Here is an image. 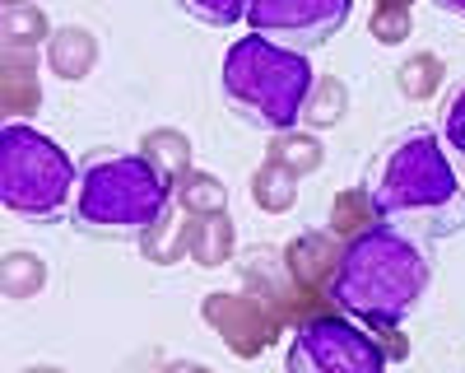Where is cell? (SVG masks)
I'll return each mask as SVG.
<instances>
[{"mask_svg":"<svg viewBox=\"0 0 465 373\" xmlns=\"http://www.w3.org/2000/svg\"><path fill=\"white\" fill-rule=\"evenodd\" d=\"M232 252H238V229H232L228 210L201 215L196 229H191V257L186 261H196L201 271H219V267L232 261Z\"/></svg>","mask_w":465,"mask_h":373,"instance_id":"13","label":"cell"},{"mask_svg":"<svg viewBox=\"0 0 465 373\" xmlns=\"http://www.w3.org/2000/svg\"><path fill=\"white\" fill-rule=\"evenodd\" d=\"M438 10H447V15H456V19H465V0H433Z\"/></svg>","mask_w":465,"mask_h":373,"instance_id":"29","label":"cell"},{"mask_svg":"<svg viewBox=\"0 0 465 373\" xmlns=\"http://www.w3.org/2000/svg\"><path fill=\"white\" fill-rule=\"evenodd\" d=\"M0 107L5 122H24L43 107V75H37V52L0 47Z\"/></svg>","mask_w":465,"mask_h":373,"instance_id":"10","label":"cell"},{"mask_svg":"<svg viewBox=\"0 0 465 373\" xmlns=\"http://www.w3.org/2000/svg\"><path fill=\"white\" fill-rule=\"evenodd\" d=\"M0 289H5L10 304H28L47 289V261L33 247H10L0 261Z\"/></svg>","mask_w":465,"mask_h":373,"instance_id":"17","label":"cell"},{"mask_svg":"<svg viewBox=\"0 0 465 373\" xmlns=\"http://www.w3.org/2000/svg\"><path fill=\"white\" fill-rule=\"evenodd\" d=\"M191 229H196V219L182 215L177 206H168L163 219L140 238V252L153 261V267H177L182 257H191Z\"/></svg>","mask_w":465,"mask_h":373,"instance_id":"14","label":"cell"},{"mask_svg":"<svg viewBox=\"0 0 465 373\" xmlns=\"http://www.w3.org/2000/svg\"><path fill=\"white\" fill-rule=\"evenodd\" d=\"M173 206H177L182 215H191V219L219 215V210H228V186H223V177L210 173V168H191V173H182V177L173 182Z\"/></svg>","mask_w":465,"mask_h":373,"instance_id":"16","label":"cell"},{"mask_svg":"<svg viewBox=\"0 0 465 373\" xmlns=\"http://www.w3.org/2000/svg\"><path fill=\"white\" fill-rule=\"evenodd\" d=\"M317 70L307 52L280 47L261 33H247L223 56V98L238 112V122L256 131H293L302 122V103Z\"/></svg>","mask_w":465,"mask_h":373,"instance_id":"4","label":"cell"},{"mask_svg":"<svg viewBox=\"0 0 465 373\" xmlns=\"http://www.w3.org/2000/svg\"><path fill=\"white\" fill-rule=\"evenodd\" d=\"M122 373H163V359L153 355V350H144L140 359H126V364H122Z\"/></svg>","mask_w":465,"mask_h":373,"instance_id":"27","label":"cell"},{"mask_svg":"<svg viewBox=\"0 0 465 373\" xmlns=\"http://www.w3.org/2000/svg\"><path fill=\"white\" fill-rule=\"evenodd\" d=\"M429 280H433V267L423 257V247L377 224V229L344 243L335 280H331V304L335 313L354 318L368 331L401 327L419 308Z\"/></svg>","mask_w":465,"mask_h":373,"instance_id":"2","label":"cell"},{"mask_svg":"<svg viewBox=\"0 0 465 373\" xmlns=\"http://www.w3.org/2000/svg\"><path fill=\"white\" fill-rule=\"evenodd\" d=\"M363 186L377 219L414 243L456 238L465 229V182L442 136L429 126H410L386 140L368 164Z\"/></svg>","mask_w":465,"mask_h":373,"instance_id":"1","label":"cell"},{"mask_svg":"<svg viewBox=\"0 0 465 373\" xmlns=\"http://www.w3.org/2000/svg\"><path fill=\"white\" fill-rule=\"evenodd\" d=\"M98 52H103V47H98V33H94V28H84V24H61V28H52V37H47L43 61H47L52 75H61L65 85H80V80H89V75H94Z\"/></svg>","mask_w":465,"mask_h":373,"instance_id":"11","label":"cell"},{"mask_svg":"<svg viewBox=\"0 0 465 373\" xmlns=\"http://www.w3.org/2000/svg\"><path fill=\"white\" fill-rule=\"evenodd\" d=\"M265 159L284 164V168H289V173H298V177H312V173L326 164V145H322V136H317V131L293 126V131H275V136H270Z\"/></svg>","mask_w":465,"mask_h":373,"instance_id":"15","label":"cell"},{"mask_svg":"<svg viewBox=\"0 0 465 373\" xmlns=\"http://www.w3.org/2000/svg\"><path fill=\"white\" fill-rule=\"evenodd\" d=\"M173 206V182L144 155H103L80 168L70 219L74 229L107 243H140Z\"/></svg>","mask_w":465,"mask_h":373,"instance_id":"3","label":"cell"},{"mask_svg":"<svg viewBox=\"0 0 465 373\" xmlns=\"http://www.w3.org/2000/svg\"><path fill=\"white\" fill-rule=\"evenodd\" d=\"M377 336L344 313H322L312 322L293 327V341L284 355V373H386Z\"/></svg>","mask_w":465,"mask_h":373,"instance_id":"6","label":"cell"},{"mask_svg":"<svg viewBox=\"0 0 465 373\" xmlns=\"http://www.w3.org/2000/svg\"><path fill=\"white\" fill-rule=\"evenodd\" d=\"M80 168L70 155L28 122H5L0 131V201L28 224H56L74 206Z\"/></svg>","mask_w":465,"mask_h":373,"instance_id":"5","label":"cell"},{"mask_svg":"<svg viewBox=\"0 0 465 373\" xmlns=\"http://www.w3.org/2000/svg\"><path fill=\"white\" fill-rule=\"evenodd\" d=\"M377 210H372V197H368V186H344V192H335L331 201V219H326V229L349 243V238H359L368 229H377Z\"/></svg>","mask_w":465,"mask_h":373,"instance_id":"22","label":"cell"},{"mask_svg":"<svg viewBox=\"0 0 465 373\" xmlns=\"http://www.w3.org/2000/svg\"><path fill=\"white\" fill-rule=\"evenodd\" d=\"M298 173H289L284 164L265 159L256 173H252V206L265 210V215H289L298 206Z\"/></svg>","mask_w":465,"mask_h":373,"instance_id":"21","label":"cell"},{"mask_svg":"<svg viewBox=\"0 0 465 373\" xmlns=\"http://www.w3.org/2000/svg\"><path fill=\"white\" fill-rule=\"evenodd\" d=\"M372 336H377V346H381L386 359H405V355H410V341L401 336V327H381V331H372Z\"/></svg>","mask_w":465,"mask_h":373,"instance_id":"26","label":"cell"},{"mask_svg":"<svg viewBox=\"0 0 465 373\" xmlns=\"http://www.w3.org/2000/svg\"><path fill=\"white\" fill-rule=\"evenodd\" d=\"M0 5H28V0H0Z\"/></svg>","mask_w":465,"mask_h":373,"instance_id":"31","label":"cell"},{"mask_svg":"<svg viewBox=\"0 0 465 373\" xmlns=\"http://www.w3.org/2000/svg\"><path fill=\"white\" fill-rule=\"evenodd\" d=\"M19 373H70V368H61V364H24Z\"/></svg>","mask_w":465,"mask_h":373,"instance_id":"30","label":"cell"},{"mask_svg":"<svg viewBox=\"0 0 465 373\" xmlns=\"http://www.w3.org/2000/svg\"><path fill=\"white\" fill-rule=\"evenodd\" d=\"M163 373H219V368H210L201 359H163Z\"/></svg>","mask_w":465,"mask_h":373,"instance_id":"28","label":"cell"},{"mask_svg":"<svg viewBox=\"0 0 465 373\" xmlns=\"http://www.w3.org/2000/svg\"><path fill=\"white\" fill-rule=\"evenodd\" d=\"M442 145H447V155H451L460 182H465V85L451 94V103L442 112Z\"/></svg>","mask_w":465,"mask_h":373,"instance_id":"25","label":"cell"},{"mask_svg":"<svg viewBox=\"0 0 465 373\" xmlns=\"http://www.w3.org/2000/svg\"><path fill=\"white\" fill-rule=\"evenodd\" d=\"M349 112V85L340 80V75H317L312 89H307V103H302V122L307 131H331L344 122Z\"/></svg>","mask_w":465,"mask_h":373,"instance_id":"19","label":"cell"},{"mask_svg":"<svg viewBox=\"0 0 465 373\" xmlns=\"http://www.w3.org/2000/svg\"><path fill=\"white\" fill-rule=\"evenodd\" d=\"M442 85H447V61H442L438 52H410V56L396 66V89H401V98H410V103L438 98Z\"/></svg>","mask_w":465,"mask_h":373,"instance_id":"20","label":"cell"},{"mask_svg":"<svg viewBox=\"0 0 465 373\" xmlns=\"http://www.w3.org/2000/svg\"><path fill=\"white\" fill-rule=\"evenodd\" d=\"M349 10H354V0H252L247 28L280 47L312 52V47H326L344 28Z\"/></svg>","mask_w":465,"mask_h":373,"instance_id":"7","label":"cell"},{"mask_svg":"<svg viewBox=\"0 0 465 373\" xmlns=\"http://www.w3.org/2000/svg\"><path fill=\"white\" fill-rule=\"evenodd\" d=\"M135 155H144L168 182H177L182 173L196 168V145H191V136L177 131V126H153V131H144Z\"/></svg>","mask_w":465,"mask_h":373,"instance_id":"12","label":"cell"},{"mask_svg":"<svg viewBox=\"0 0 465 373\" xmlns=\"http://www.w3.org/2000/svg\"><path fill=\"white\" fill-rule=\"evenodd\" d=\"M52 37V19L43 5H0V47H19V52H43Z\"/></svg>","mask_w":465,"mask_h":373,"instance_id":"18","label":"cell"},{"mask_svg":"<svg viewBox=\"0 0 465 373\" xmlns=\"http://www.w3.org/2000/svg\"><path fill=\"white\" fill-rule=\"evenodd\" d=\"M340 252H344V243H340L331 229H307V234H298V238L284 247V267H289L293 298H298V327L326 313Z\"/></svg>","mask_w":465,"mask_h":373,"instance_id":"9","label":"cell"},{"mask_svg":"<svg viewBox=\"0 0 465 373\" xmlns=\"http://www.w3.org/2000/svg\"><path fill=\"white\" fill-rule=\"evenodd\" d=\"M177 5L191 19L210 24V28H232V24H247V5H252V0H177Z\"/></svg>","mask_w":465,"mask_h":373,"instance_id":"24","label":"cell"},{"mask_svg":"<svg viewBox=\"0 0 465 373\" xmlns=\"http://www.w3.org/2000/svg\"><path fill=\"white\" fill-rule=\"evenodd\" d=\"M201 318L205 327H214L219 341L238 355V359H256L270 350V341L284 331V318L265 304L252 289H219L201 298Z\"/></svg>","mask_w":465,"mask_h":373,"instance_id":"8","label":"cell"},{"mask_svg":"<svg viewBox=\"0 0 465 373\" xmlns=\"http://www.w3.org/2000/svg\"><path fill=\"white\" fill-rule=\"evenodd\" d=\"M368 33L381 47H401L414 33V0H372L368 10Z\"/></svg>","mask_w":465,"mask_h":373,"instance_id":"23","label":"cell"}]
</instances>
